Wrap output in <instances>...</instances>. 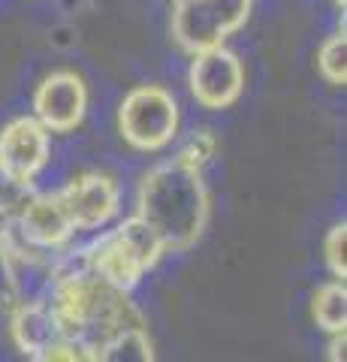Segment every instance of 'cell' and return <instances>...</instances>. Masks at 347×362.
<instances>
[{"label": "cell", "instance_id": "cell-8", "mask_svg": "<svg viewBox=\"0 0 347 362\" xmlns=\"http://www.w3.org/2000/svg\"><path fill=\"white\" fill-rule=\"evenodd\" d=\"M16 233L18 239L37 247V251H58L73 239V223L66 214L58 194H30L16 214Z\"/></svg>", "mask_w": 347, "mask_h": 362}, {"label": "cell", "instance_id": "cell-13", "mask_svg": "<svg viewBox=\"0 0 347 362\" xmlns=\"http://www.w3.org/2000/svg\"><path fill=\"white\" fill-rule=\"evenodd\" d=\"M317 70L329 85H347V37L344 28L329 37L317 52Z\"/></svg>", "mask_w": 347, "mask_h": 362}, {"label": "cell", "instance_id": "cell-14", "mask_svg": "<svg viewBox=\"0 0 347 362\" xmlns=\"http://www.w3.org/2000/svg\"><path fill=\"white\" fill-rule=\"evenodd\" d=\"M323 257H327L329 272L339 281L347 278V223H335L323 239Z\"/></svg>", "mask_w": 347, "mask_h": 362}, {"label": "cell", "instance_id": "cell-18", "mask_svg": "<svg viewBox=\"0 0 347 362\" xmlns=\"http://www.w3.org/2000/svg\"><path fill=\"white\" fill-rule=\"evenodd\" d=\"M172 4H178V0H172Z\"/></svg>", "mask_w": 347, "mask_h": 362}, {"label": "cell", "instance_id": "cell-17", "mask_svg": "<svg viewBox=\"0 0 347 362\" xmlns=\"http://www.w3.org/2000/svg\"><path fill=\"white\" fill-rule=\"evenodd\" d=\"M332 4H335V6H341V9H344V6H347V0H332Z\"/></svg>", "mask_w": 347, "mask_h": 362}, {"label": "cell", "instance_id": "cell-6", "mask_svg": "<svg viewBox=\"0 0 347 362\" xmlns=\"http://www.w3.org/2000/svg\"><path fill=\"white\" fill-rule=\"evenodd\" d=\"M49 130L37 118H16L0 130V173L13 185L30 187L40 169L49 163Z\"/></svg>", "mask_w": 347, "mask_h": 362}, {"label": "cell", "instance_id": "cell-10", "mask_svg": "<svg viewBox=\"0 0 347 362\" xmlns=\"http://www.w3.org/2000/svg\"><path fill=\"white\" fill-rule=\"evenodd\" d=\"M9 332H13V341L21 354L28 359H37V362L54 341L64 338L58 317H54L46 299L16 302L13 317H9Z\"/></svg>", "mask_w": 347, "mask_h": 362}, {"label": "cell", "instance_id": "cell-15", "mask_svg": "<svg viewBox=\"0 0 347 362\" xmlns=\"http://www.w3.org/2000/svg\"><path fill=\"white\" fill-rule=\"evenodd\" d=\"M218 151V139H215V133L211 130H196V133H190L187 136V142L178 148L175 157H182L184 163L190 166H196V169H203L211 157H215Z\"/></svg>", "mask_w": 347, "mask_h": 362}, {"label": "cell", "instance_id": "cell-1", "mask_svg": "<svg viewBox=\"0 0 347 362\" xmlns=\"http://www.w3.org/2000/svg\"><path fill=\"white\" fill-rule=\"evenodd\" d=\"M136 214L160 235L166 254L194 247L211 214L203 169L184 163L182 157L151 166L139 181Z\"/></svg>", "mask_w": 347, "mask_h": 362}, {"label": "cell", "instance_id": "cell-12", "mask_svg": "<svg viewBox=\"0 0 347 362\" xmlns=\"http://www.w3.org/2000/svg\"><path fill=\"white\" fill-rule=\"evenodd\" d=\"M311 314H314V323L329 335L347 329V287H344V281H329V284H323L314 293V299H311Z\"/></svg>", "mask_w": 347, "mask_h": 362}, {"label": "cell", "instance_id": "cell-11", "mask_svg": "<svg viewBox=\"0 0 347 362\" xmlns=\"http://www.w3.org/2000/svg\"><path fill=\"white\" fill-rule=\"evenodd\" d=\"M97 359L103 362H151L154 359V347L148 341L145 326H127L100 344Z\"/></svg>", "mask_w": 347, "mask_h": 362}, {"label": "cell", "instance_id": "cell-3", "mask_svg": "<svg viewBox=\"0 0 347 362\" xmlns=\"http://www.w3.org/2000/svg\"><path fill=\"white\" fill-rule=\"evenodd\" d=\"M251 6L254 0H178L172 37L190 54L215 49L248 21Z\"/></svg>", "mask_w": 347, "mask_h": 362}, {"label": "cell", "instance_id": "cell-4", "mask_svg": "<svg viewBox=\"0 0 347 362\" xmlns=\"http://www.w3.org/2000/svg\"><path fill=\"white\" fill-rule=\"evenodd\" d=\"M118 130L136 151H160L178 133V103L166 88L139 85L118 109Z\"/></svg>", "mask_w": 347, "mask_h": 362}, {"label": "cell", "instance_id": "cell-5", "mask_svg": "<svg viewBox=\"0 0 347 362\" xmlns=\"http://www.w3.org/2000/svg\"><path fill=\"white\" fill-rule=\"evenodd\" d=\"M190 94L203 109H230L242 97L245 66L227 45L196 52L190 64Z\"/></svg>", "mask_w": 347, "mask_h": 362}, {"label": "cell", "instance_id": "cell-7", "mask_svg": "<svg viewBox=\"0 0 347 362\" xmlns=\"http://www.w3.org/2000/svg\"><path fill=\"white\" fill-rule=\"evenodd\" d=\"M88 112V88L76 73H52L33 94V118L49 133H70Z\"/></svg>", "mask_w": 347, "mask_h": 362}, {"label": "cell", "instance_id": "cell-16", "mask_svg": "<svg viewBox=\"0 0 347 362\" xmlns=\"http://www.w3.org/2000/svg\"><path fill=\"white\" fill-rule=\"evenodd\" d=\"M347 356V338H344V329L341 332H332V341H329V359L332 362H341Z\"/></svg>", "mask_w": 347, "mask_h": 362}, {"label": "cell", "instance_id": "cell-2", "mask_svg": "<svg viewBox=\"0 0 347 362\" xmlns=\"http://www.w3.org/2000/svg\"><path fill=\"white\" fill-rule=\"evenodd\" d=\"M166 247L160 235L145 223L139 214H133L118 230L100 235L97 242L85 245V257L91 272H97L103 281H109L118 290H133L142 281L148 269L160 263Z\"/></svg>", "mask_w": 347, "mask_h": 362}, {"label": "cell", "instance_id": "cell-9", "mask_svg": "<svg viewBox=\"0 0 347 362\" xmlns=\"http://www.w3.org/2000/svg\"><path fill=\"white\" fill-rule=\"evenodd\" d=\"M58 197L64 202L66 214H70L73 230H100L103 223L115 218L118 202H121L118 185L109 175H100V173H88L82 178L70 181Z\"/></svg>", "mask_w": 347, "mask_h": 362}]
</instances>
